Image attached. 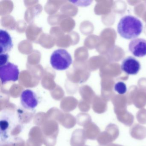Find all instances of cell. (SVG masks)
<instances>
[{"instance_id": "5b68a950", "label": "cell", "mask_w": 146, "mask_h": 146, "mask_svg": "<svg viewBox=\"0 0 146 146\" xmlns=\"http://www.w3.org/2000/svg\"><path fill=\"white\" fill-rule=\"evenodd\" d=\"M20 101L23 108L27 110H34L38 104L37 95L35 92L31 90H25L22 92Z\"/></svg>"}, {"instance_id": "ba28073f", "label": "cell", "mask_w": 146, "mask_h": 146, "mask_svg": "<svg viewBox=\"0 0 146 146\" xmlns=\"http://www.w3.org/2000/svg\"><path fill=\"white\" fill-rule=\"evenodd\" d=\"M13 43L11 36L7 31L4 30H0V52L6 54L11 50Z\"/></svg>"}, {"instance_id": "277c9868", "label": "cell", "mask_w": 146, "mask_h": 146, "mask_svg": "<svg viewBox=\"0 0 146 146\" xmlns=\"http://www.w3.org/2000/svg\"><path fill=\"white\" fill-rule=\"evenodd\" d=\"M19 71L17 66L8 62L0 67V77L2 84L9 82H16L19 77Z\"/></svg>"}, {"instance_id": "9c48e42d", "label": "cell", "mask_w": 146, "mask_h": 146, "mask_svg": "<svg viewBox=\"0 0 146 146\" xmlns=\"http://www.w3.org/2000/svg\"><path fill=\"white\" fill-rule=\"evenodd\" d=\"M114 90L119 94H124L127 91V87L123 82H119L114 85Z\"/></svg>"}, {"instance_id": "52a82bcc", "label": "cell", "mask_w": 146, "mask_h": 146, "mask_svg": "<svg viewBox=\"0 0 146 146\" xmlns=\"http://www.w3.org/2000/svg\"><path fill=\"white\" fill-rule=\"evenodd\" d=\"M129 51L134 56L142 58L146 55V40L142 38L131 40L129 45Z\"/></svg>"}, {"instance_id": "7a4b0ae2", "label": "cell", "mask_w": 146, "mask_h": 146, "mask_svg": "<svg viewBox=\"0 0 146 146\" xmlns=\"http://www.w3.org/2000/svg\"><path fill=\"white\" fill-rule=\"evenodd\" d=\"M72 63L71 54L64 49L54 51L50 57V64L54 70H64L68 69Z\"/></svg>"}, {"instance_id": "30bf717a", "label": "cell", "mask_w": 146, "mask_h": 146, "mask_svg": "<svg viewBox=\"0 0 146 146\" xmlns=\"http://www.w3.org/2000/svg\"><path fill=\"white\" fill-rule=\"evenodd\" d=\"M9 58V55L7 53L1 54H0V66H2L8 63Z\"/></svg>"}, {"instance_id": "8992f818", "label": "cell", "mask_w": 146, "mask_h": 146, "mask_svg": "<svg viewBox=\"0 0 146 146\" xmlns=\"http://www.w3.org/2000/svg\"><path fill=\"white\" fill-rule=\"evenodd\" d=\"M141 69L140 62L136 59L131 56H129L125 58L121 63V70L128 75H136L140 71Z\"/></svg>"}, {"instance_id": "6da1fadb", "label": "cell", "mask_w": 146, "mask_h": 146, "mask_svg": "<svg viewBox=\"0 0 146 146\" xmlns=\"http://www.w3.org/2000/svg\"><path fill=\"white\" fill-rule=\"evenodd\" d=\"M143 29L142 22L131 15L123 17L119 20L117 30L119 35L127 40H134L140 35Z\"/></svg>"}, {"instance_id": "3957f363", "label": "cell", "mask_w": 146, "mask_h": 146, "mask_svg": "<svg viewBox=\"0 0 146 146\" xmlns=\"http://www.w3.org/2000/svg\"><path fill=\"white\" fill-rule=\"evenodd\" d=\"M1 141L7 142L17 123V118L14 113L5 111L1 115Z\"/></svg>"}]
</instances>
